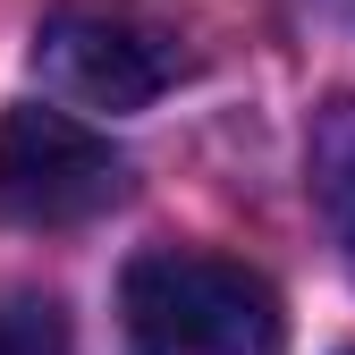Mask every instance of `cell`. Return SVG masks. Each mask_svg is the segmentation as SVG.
<instances>
[{
  "instance_id": "277c9868",
  "label": "cell",
  "mask_w": 355,
  "mask_h": 355,
  "mask_svg": "<svg viewBox=\"0 0 355 355\" xmlns=\"http://www.w3.org/2000/svg\"><path fill=\"white\" fill-rule=\"evenodd\" d=\"M313 203H322V229H330L338 262L355 271V94L313 119Z\"/></svg>"
},
{
  "instance_id": "3957f363",
  "label": "cell",
  "mask_w": 355,
  "mask_h": 355,
  "mask_svg": "<svg viewBox=\"0 0 355 355\" xmlns=\"http://www.w3.org/2000/svg\"><path fill=\"white\" fill-rule=\"evenodd\" d=\"M34 68L60 102L76 110H144L178 85V42L127 26V17H94V9H68L42 26L34 42Z\"/></svg>"
},
{
  "instance_id": "5b68a950",
  "label": "cell",
  "mask_w": 355,
  "mask_h": 355,
  "mask_svg": "<svg viewBox=\"0 0 355 355\" xmlns=\"http://www.w3.org/2000/svg\"><path fill=\"white\" fill-rule=\"evenodd\" d=\"M0 355H76L68 313L51 296H9L0 304Z\"/></svg>"
},
{
  "instance_id": "6da1fadb",
  "label": "cell",
  "mask_w": 355,
  "mask_h": 355,
  "mask_svg": "<svg viewBox=\"0 0 355 355\" xmlns=\"http://www.w3.org/2000/svg\"><path fill=\"white\" fill-rule=\"evenodd\" d=\"M127 355H279L288 322L262 271L195 245H153L119 279Z\"/></svg>"
},
{
  "instance_id": "7a4b0ae2",
  "label": "cell",
  "mask_w": 355,
  "mask_h": 355,
  "mask_svg": "<svg viewBox=\"0 0 355 355\" xmlns=\"http://www.w3.org/2000/svg\"><path fill=\"white\" fill-rule=\"evenodd\" d=\"M127 187V169L110 153V136H94L68 110H9L0 119V220L26 229H76V220L110 211Z\"/></svg>"
}]
</instances>
